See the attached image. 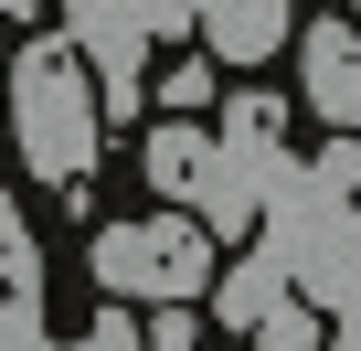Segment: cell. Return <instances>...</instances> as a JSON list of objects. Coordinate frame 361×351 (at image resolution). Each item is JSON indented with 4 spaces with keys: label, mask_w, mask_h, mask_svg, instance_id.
<instances>
[{
    "label": "cell",
    "mask_w": 361,
    "mask_h": 351,
    "mask_svg": "<svg viewBox=\"0 0 361 351\" xmlns=\"http://www.w3.org/2000/svg\"><path fill=\"white\" fill-rule=\"evenodd\" d=\"M0 85H11V138L32 160V182H85L106 149V107H96V75L75 64V43H22Z\"/></svg>",
    "instance_id": "1"
},
{
    "label": "cell",
    "mask_w": 361,
    "mask_h": 351,
    "mask_svg": "<svg viewBox=\"0 0 361 351\" xmlns=\"http://www.w3.org/2000/svg\"><path fill=\"white\" fill-rule=\"evenodd\" d=\"M85 277H96L117 309H128V298L192 309V298H213L224 256H213V234H202L192 213H128V224H106V234L85 245Z\"/></svg>",
    "instance_id": "2"
},
{
    "label": "cell",
    "mask_w": 361,
    "mask_h": 351,
    "mask_svg": "<svg viewBox=\"0 0 361 351\" xmlns=\"http://www.w3.org/2000/svg\"><path fill=\"white\" fill-rule=\"evenodd\" d=\"M298 75H308V117H329L340 138H361V22H308Z\"/></svg>",
    "instance_id": "3"
},
{
    "label": "cell",
    "mask_w": 361,
    "mask_h": 351,
    "mask_svg": "<svg viewBox=\"0 0 361 351\" xmlns=\"http://www.w3.org/2000/svg\"><path fill=\"white\" fill-rule=\"evenodd\" d=\"M213 64H276L287 54V0H202Z\"/></svg>",
    "instance_id": "4"
},
{
    "label": "cell",
    "mask_w": 361,
    "mask_h": 351,
    "mask_svg": "<svg viewBox=\"0 0 361 351\" xmlns=\"http://www.w3.org/2000/svg\"><path fill=\"white\" fill-rule=\"evenodd\" d=\"M75 64L96 75V107H106V117L138 107V22H128V11H85V54H75Z\"/></svg>",
    "instance_id": "5"
},
{
    "label": "cell",
    "mask_w": 361,
    "mask_h": 351,
    "mask_svg": "<svg viewBox=\"0 0 361 351\" xmlns=\"http://www.w3.org/2000/svg\"><path fill=\"white\" fill-rule=\"evenodd\" d=\"M202 160H213V128H202V117H159L149 149H138L149 192H180V213H192V192H202Z\"/></svg>",
    "instance_id": "6"
},
{
    "label": "cell",
    "mask_w": 361,
    "mask_h": 351,
    "mask_svg": "<svg viewBox=\"0 0 361 351\" xmlns=\"http://www.w3.org/2000/svg\"><path fill=\"white\" fill-rule=\"evenodd\" d=\"M287 298H298V287H287V266H276L266 245H255L245 266H224V277H213V309H224V330H245V340H255V319H266V309H287Z\"/></svg>",
    "instance_id": "7"
},
{
    "label": "cell",
    "mask_w": 361,
    "mask_h": 351,
    "mask_svg": "<svg viewBox=\"0 0 361 351\" xmlns=\"http://www.w3.org/2000/svg\"><path fill=\"white\" fill-rule=\"evenodd\" d=\"M298 192H319L329 213H350V192H361V138H329V149L298 170Z\"/></svg>",
    "instance_id": "8"
},
{
    "label": "cell",
    "mask_w": 361,
    "mask_h": 351,
    "mask_svg": "<svg viewBox=\"0 0 361 351\" xmlns=\"http://www.w3.org/2000/svg\"><path fill=\"white\" fill-rule=\"evenodd\" d=\"M319 340H329V330H319V309H298V298L255 319V351H319Z\"/></svg>",
    "instance_id": "9"
},
{
    "label": "cell",
    "mask_w": 361,
    "mask_h": 351,
    "mask_svg": "<svg viewBox=\"0 0 361 351\" xmlns=\"http://www.w3.org/2000/svg\"><path fill=\"white\" fill-rule=\"evenodd\" d=\"M202 96H213V64H170V75H159V107H170V117H192Z\"/></svg>",
    "instance_id": "10"
},
{
    "label": "cell",
    "mask_w": 361,
    "mask_h": 351,
    "mask_svg": "<svg viewBox=\"0 0 361 351\" xmlns=\"http://www.w3.org/2000/svg\"><path fill=\"white\" fill-rule=\"evenodd\" d=\"M149 351H202V319H192V309H159V319H149Z\"/></svg>",
    "instance_id": "11"
},
{
    "label": "cell",
    "mask_w": 361,
    "mask_h": 351,
    "mask_svg": "<svg viewBox=\"0 0 361 351\" xmlns=\"http://www.w3.org/2000/svg\"><path fill=\"white\" fill-rule=\"evenodd\" d=\"M85 351H149V340H138V330H128V319H117V309H106V319H96V330H85Z\"/></svg>",
    "instance_id": "12"
},
{
    "label": "cell",
    "mask_w": 361,
    "mask_h": 351,
    "mask_svg": "<svg viewBox=\"0 0 361 351\" xmlns=\"http://www.w3.org/2000/svg\"><path fill=\"white\" fill-rule=\"evenodd\" d=\"M319 351H361V340H319Z\"/></svg>",
    "instance_id": "13"
},
{
    "label": "cell",
    "mask_w": 361,
    "mask_h": 351,
    "mask_svg": "<svg viewBox=\"0 0 361 351\" xmlns=\"http://www.w3.org/2000/svg\"><path fill=\"white\" fill-rule=\"evenodd\" d=\"M0 75H11V43H0Z\"/></svg>",
    "instance_id": "14"
},
{
    "label": "cell",
    "mask_w": 361,
    "mask_h": 351,
    "mask_svg": "<svg viewBox=\"0 0 361 351\" xmlns=\"http://www.w3.org/2000/svg\"><path fill=\"white\" fill-rule=\"evenodd\" d=\"M350 11H361V0H350Z\"/></svg>",
    "instance_id": "15"
}]
</instances>
